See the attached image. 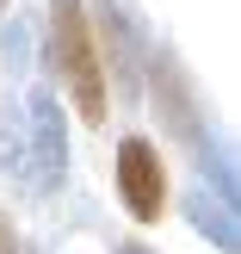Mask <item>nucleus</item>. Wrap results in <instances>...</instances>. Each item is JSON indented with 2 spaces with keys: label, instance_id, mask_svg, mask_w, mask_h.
<instances>
[{
  "label": "nucleus",
  "instance_id": "1",
  "mask_svg": "<svg viewBox=\"0 0 241 254\" xmlns=\"http://www.w3.org/2000/svg\"><path fill=\"white\" fill-rule=\"evenodd\" d=\"M49 56H56V74H62V93L74 99L81 124H105L111 99H105V56H99V37H93V19H87L81 0H49Z\"/></svg>",
  "mask_w": 241,
  "mask_h": 254
},
{
  "label": "nucleus",
  "instance_id": "2",
  "mask_svg": "<svg viewBox=\"0 0 241 254\" xmlns=\"http://www.w3.org/2000/svg\"><path fill=\"white\" fill-rule=\"evenodd\" d=\"M118 198L136 223H161V211H167V168H161L155 143H143V136L118 143Z\"/></svg>",
  "mask_w": 241,
  "mask_h": 254
},
{
  "label": "nucleus",
  "instance_id": "3",
  "mask_svg": "<svg viewBox=\"0 0 241 254\" xmlns=\"http://www.w3.org/2000/svg\"><path fill=\"white\" fill-rule=\"evenodd\" d=\"M25 136H31L37 186H44V192H56V186L68 180V130H62V106H56V93H44V87H37V93L25 99Z\"/></svg>",
  "mask_w": 241,
  "mask_h": 254
},
{
  "label": "nucleus",
  "instance_id": "4",
  "mask_svg": "<svg viewBox=\"0 0 241 254\" xmlns=\"http://www.w3.org/2000/svg\"><path fill=\"white\" fill-rule=\"evenodd\" d=\"M93 37H99V50H111V56H118V81H124V87H143V62H136V44H130V25H124L118 0H99Z\"/></svg>",
  "mask_w": 241,
  "mask_h": 254
},
{
  "label": "nucleus",
  "instance_id": "5",
  "mask_svg": "<svg viewBox=\"0 0 241 254\" xmlns=\"http://www.w3.org/2000/svg\"><path fill=\"white\" fill-rule=\"evenodd\" d=\"M192 223H198L217 248H241V211L229 217V211L217 205V192H198V198H192Z\"/></svg>",
  "mask_w": 241,
  "mask_h": 254
},
{
  "label": "nucleus",
  "instance_id": "6",
  "mask_svg": "<svg viewBox=\"0 0 241 254\" xmlns=\"http://www.w3.org/2000/svg\"><path fill=\"white\" fill-rule=\"evenodd\" d=\"M12 248H19V236H12V223L0 217V254H12Z\"/></svg>",
  "mask_w": 241,
  "mask_h": 254
},
{
  "label": "nucleus",
  "instance_id": "7",
  "mask_svg": "<svg viewBox=\"0 0 241 254\" xmlns=\"http://www.w3.org/2000/svg\"><path fill=\"white\" fill-rule=\"evenodd\" d=\"M0 6H6V0H0Z\"/></svg>",
  "mask_w": 241,
  "mask_h": 254
}]
</instances>
